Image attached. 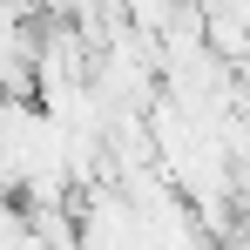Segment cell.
Wrapping results in <instances>:
<instances>
[{
  "label": "cell",
  "instance_id": "1",
  "mask_svg": "<svg viewBox=\"0 0 250 250\" xmlns=\"http://www.w3.org/2000/svg\"><path fill=\"white\" fill-rule=\"evenodd\" d=\"M183 7H189V0H122V21L135 27V34H149V41H156V34H163Z\"/></svg>",
  "mask_w": 250,
  "mask_h": 250
}]
</instances>
